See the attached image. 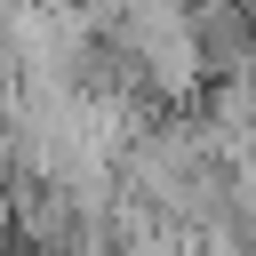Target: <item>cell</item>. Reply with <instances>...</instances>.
I'll list each match as a JSON object with an SVG mask.
<instances>
[{"label":"cell","mask_w":256,"mask_h":256,"mask_svg":"<svg viewBox=\"0 0 256 256\" xmlns=\"http://www.w3.org/2000/svg\"><path fill=\"white\" fill-rule=\"evenodd\" d=\"M200 136H208V152H224L232 168L256 160V72L208 88V128H200Z\"/></svg>","instance_id":"cell-1"}]
</instances>
